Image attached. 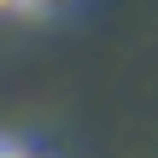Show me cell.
Segmentation results:
<instances>
[{"mask_svg":"<svg viewBox=\"0 0 158 158\" xmlns=\"http://www.w3.org/2000/svg\"><path fill=\"white\" fill-rule=\"evenodd\" d=\"M0 158H53L41 147H23V141H0Z\"/></svg>","mask_w":158,"mask_h":158,"instance_id":"6da1fadb","label":"cell"},{"mask_svg":"<svg viewBox=\"0 0 158 158\" xmlns=\"http://www.w3.org/2000/svg\"><path fill=\"white\" fill-rule=\"evenodd\" d=\"M29 6H35V12H64V6H76V0H23V12H29Z\"/></svg>","mask_w":158,"mask_h":158,"instance_id":"7a4b0ae2","label":"cell"},{"mask_svg":"<svg viewBox=\"0 0 158 158\" xmlns=\"http://www.w3.org/2000/svg\"><path fill=\"white\" fill-rule=\"evenodd\" d=\"M6 12H23V0H0V18H6Z\"/></svg>","mask_w":158,"mask_h":158,"instance_id":"3957f363","label":"cell"}]
</instances>
